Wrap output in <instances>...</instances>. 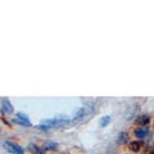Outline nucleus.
<instances>
[{"mask_svg":"<svg viewBox=\"0 0 154 154\" xmlns=\"http://www.w3.org/2000/svg\"><path fill=\"white\" fill-rule=\"evenodd\" d=\"M3 148L5 149L8 153H12V154H23L25 153V149H23L21 145L11 143V141H4L3 143Z\"/></svg>","mask_w":154,"mask_h":154,"instance_id":"f257e3e1","label":"nucleus"},{"mask_svg":"<svg viewBox=\"0 0 154 154\" xmlns=\"http://www.w3.org/2000/svg\"><path fill=\"white\" fill-rule=\"evenodd\" d=\"M41 123L48 125V126H59V125L68 123V119H60V118H51V119H44Z\"/></svg>","mask_w":154,"mask_h":154,"instance_id":"f03ea898","label":"nucleus"},{"mask_svg":"<svg viewBox=\"0 0 154 154\" xmlns=\"http://www.w3.org/2000/svg\"><path fill=\"white\" fill-rule=\"evenodd\" d=\"M136 125H139V126H141V127H144V126H146V125L150 122V117H149L148 114H141V116H139V117L136 118Z\"/></svg>","mask_w":154,"mask_h":154,"instance_id":"7ed1b4c3","label":"nucleus"},{"mask_svg":"<svg viewBox=\"0 0 154 154\" xmlns=\"http://www.w3.org/2000/svg\"><path fill=\"white\" fill-rule=\"evenodd\" d=\"M134 134H135V136H136L137 139H144L149 134V130L146 127H137V128H135Z\"/></svg>","mask_w":154,"mask_h":154,"instance_id":"20e7f679","label":"nucleus"},{"mask_svg":"<svg viewBox=\"0 0 154 154\" xmlns=\"http://www.w3.org/2000/svg\"><path fill=\"white\" fill-rule=\"evenodd\" d=\"M2 109H3V112L5 114L12 113L13 112V105L11 104V102H9L8 99H3L2 100Z\"/></svg>","mask_w":154,"mask_h":154,"instance_id":"39448f33","label":"nucleus"},{"mask_svg":"<svg viewBox=\"0 0 154 154\" xmlns=\"http://www.w3.org/2000/svg\"><path fill=\"white\" fill-rule=\"evenodd\" d=\"M128 148H130V150H131V152H135V153H136V152L140 150L141 144L139 143V141H131V143L128 144Z\"/></svg>","mask_w":154,"mask_h":154,"instance_id":"423d86ee","label":"nucleus"},{"mask_svg":"<svg viewBox=\"0 0 154 154\" xmlns=\"http://www.w3.org/2000/svg\"><path fill=\"white\" fill-rule=\"evenodd\" d=\"M118 144H125L128 141V134L127 132H121L118 135V139H117Z\"/></svg>","mask_w":154,"mask_h":154,"instance_id":"0eeeda50","label":"nucleus"},{"mask_svg":"<svg viewBox=\"0 0 154 154\" xmlns=\"http://www.w3.org/2000/svg\"><path fill=\"white\" fill-rule=\"evenodd\" d=\"M28 149H30V152L32 154H42V149L38 148L37 145H35V144H30V145H28Z\"/></svg>","mask_w":154,"mask_h":154,"instance_id":"6e6552de","label":"nucleus"},{"mask_svg":"<svg viewBox=\"0 0 154 154\" xmlns=\"http://www.w3.org/2000/svg\"><path fill=\"white\" fill-rule=\"evenodd\" d=\"M16 117H17V118H19L21 121L26 122V123H31V122H30V119H28V116H27V114H25V113H22V112H18V113L16 114Z\"/></svg>","mask_w":154,"mask_h":154,"instance_id":"1a4fd4ad","label":"nucleus"},{"mask_svg":"<svg viewBox=\"0 0 154 154\" xmlns=\"http://www.w3.org/2000/svg\"><path fill=\"white\" fill-rule=\"evenodd\" d=\"M57 146H58V144L53 143V141H46L45 145H44V148L46 149V150H53V149H57Z\"/></svg>","mask_w":154,"mask_h":154,"instance_id":"9d476101","label":"nucleus"},{"mask_svg":"<svg viewBox=\"0 0 154 154\" xmlns=\"http://www.w3.org/2000/svg\"><path fill=\"white\" fill-rule=\"evenodd\" d=\"M109 122H110V117H109V116H104V117L100 118V126H102V127H105Z\"/></svg>","mask_w":154,"mask_h":154,"instance_id":"9b49d317","label":"nucleus"},{"mask_svg":"<svg viewBox=\"0 0 154 154\" xmlns=\"http://www.w3.org/2000/svg\"><path fill=\"white\" fill-rule=\"evenodd\" d=\"M13 122L14 123H17V125H21V126H27V127H30L31 126V123H26V122H23V121H21L19 118H13Z\"/></svg>","mask_w":154,"mask_h":154,"instance_id":"f8f14e48","label":"nucleus"},{"mask_svg":"<svg viewBox=\"0 0 154 154\" xmlns=\"http://www.w3.org/2000/svg\"><path fill=\"white\" fill-rule=\"evenodd\" d=\"M84 113H85V109H84V108H80V109L75 113V118H81V117L84 116Z\"/></svg>","mask_w":154,"mask_h":154,"instance_id":"ddd939ff","label":"nucleus"},{"mask_svg":"<svg viewBox=\"0 0 154 154\" xmlns=\"http://www.w3.org/2000/svg\"><path fill=\"white\" fill-rule=\"evenodd\" d=\"M38 130H42V131H48V130H50L51 127L50 126H48V125H44V123H40V125H37L36 126Z\"/></svg>","mask_w":154,"mask_h":154,"instance_id":"4468645a","label":"nucleus"},{"mask_svg":"<svg viewBox=\"0 0 154 154\" xmlns=\"http://www.w3.org/2000/svg\"><path fill=\"white\" fill-rule=\"evenodd\" d=\"M149 154H154V149H153V150H152L150 153H149Z\"/></svg>","mask_w":154,"mask_h":154,"instance_id":"2eb2a0df","label":"nucleus"},{"mask_svg":"<svg viewBox=\"0 0 154 154\" xmlns=\"http://www.w3.org/2000/svg\"><path fill=\"white\" fill-rule=\"evenodd\" d=\"M153 145H154V141H153Z\"/></svg>","mask_w":154,"mask_h":154,"instance_id":"dca6fc26","label":"nucleus"}]
</instances>
